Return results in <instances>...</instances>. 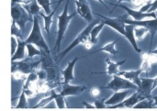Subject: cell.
<instances>
[{
	"label": "cell",
	"mask_w": 157,
	"mask_h": 111,
	"mask_svg": "<svg viewBox=\"0 0 157 111\" xmlns=\"http://www.w3.org/2000/svg\"><path fill=\"white\" fill-rule=\"evenodd\" d=\"M41 65L42 69L46 72L47 78L46 81L51 84L54 88L58 87L62 85L63 81V75L62 71L60 70V67L58 66L57 63L52 60L51 57V53H46L44 52H41Z\"/></svg>",
	"instance_id": "6da1fadb"
},
{
	"label": "cell",
	"mask_w": 157,
	"mask_h": 111,
	"mask_svg": "<svg viewBox=\"0 0 157 111\" xmlns=\"http://www.w3.org/2000/svg\"><path fill=\"white\" fill-rule=\"evenodd\" d=\"M69 2L70 0L66 1V4L64 6L63 11L61 15L58 16V20H57V38H56V41L53 47V52L57 54L58 52L61 49V44L62 41L65 36V33L67 31L68 26L71 22V20L75 17V16L76 15V12L73 13V14H69L68 12V6H69Z\"/></svg>",
	"instance_id": "7a4b0ae2"
},
{
	"label": "cell",
	"mask_w": 157,
	"mask_h": 111,
	"mask_svg": "<svg viewBox=\"0 0 157 111\" xmlns=\"http://www.w3.org/2000/svg\"><path fill=\"white\" fill-rule=\"evenodd\" d=\"M32 23L33 24H32L31 31L28 36V38L25 40V42L36 45L41 52H44L46 53H51V50L41 32V29L40 26V17L34 16Z\"/></svg>",
	"instance_id": "3957f363"
},
{
	"label": "cell",
	"mask_w": 157,
	"mask_h": 111,
	"mask_svg": "<svg viewBox=\"0 0 157 111\" xmlns=\"http://www.w3.org/2000/svg\"><path fill=\"white\" fill-rule=\"evenodd\" d=\"M98 23H99V20H93L92 22H90L77 36H76V38L72 41V43L67 47V48H65L63 52H59V53H57L56 54V57H55V62L56 63H59L61 60H63L72 50H74L75 47H77L78 45H83L85 42H86L88 40H89V34H90V30H91V29L95 26V25H97Z\"/></svg>",
	"instance_id": "277c9868"
},
{
	"label": "cell",
	"mask_w": 157,
	"mask_h": 111,
	"mask_svg": "<svg viewBox=\"0 0 157 111\" xmlns=\"http://www.w3.org/2000/svg\"><path fill=\"white\" fill-rule=\"evenodd\" d=\"M11 17L13 21L19 27L22 33L25 32L27 22H33V17L28 13L25 7L20 4H15L11 6Z\"/></svg>",
	"instance_id": "5b68a950"
},
{
	"label": "cell",
	"mask_w": 157,
	"mask_h": 111,
	"mask_svg": "<svg viewBox=\"0 0 157 111\" xmlns=\"http://www.w3.org/2000/svg\"><path fill=\"white\" fill-rule=\"evenodd\" d=\"M104 89H109L114 92L121 91V90H126V89H131V90H138V86L133 84L132 82L127 80L126 78L115 75H113V78L109 82V84L103 87Z\"/></svg>",
	"instance_id": "8992f818"
},
{
	"label": "cell",
	"mask_w": 157,
	"mask_h": 111,
	"mask_svg": "<svg viewBox=\"0 0 157 111\" xmlns=\"http://www.w3.org/2000/svg\"><path fill=\"white\" fill-rule=\"evenodd\" d=\"M96 15L102 18V22L105 25L110 27L111 29H115L120 34L124 36V34H125V26H126V23L124 22V18L128 17V14H125L122 17H105L103 15H100L98 13H96Z\"/></svg>",
	"instance_id": "52a82bcc"
},
{
	"label": "cell",
	"mask_w": 157,
	"mask_h": 111,
	"mask_svg": "<svg viewBox=\"0 0 157 111\" xmlns=\"http://www.w3.org/2000/svg\"><path fill=\"white\" fill-rule=\"evenodd\" d=\"M41 63V60L37 62H29V58L20 60L19 62H12V73L18 71L24 75H29L32 72H35L37 67Z\"/></svg>",
	"instance_id": "ba28073f"
},
{
	"label": "cell",
	"mask_w": 157,
	"mask_h": 111,
	"mask_svg": "<svg viewBox=\"0 0 157 111\" xmlns=\"http://www.w3.org/2000/svg\"><path fill=\"white\" fill-rule=\"evenodd\" d=\"M124 22L126 24H132L134 26H144L146 27L149 29V32L151 33V41H150V48L152 47L153 44V40L157 32V17L155 18H151V19H144L142 21H135L133 19L125 17Z\"/></svg>",
	"instance_id": "9c48e42d"
},
{
	"label": "cell",
	"mask_w": 157,
	"mask_h": 111,
	"mask_svg": "<svg viewBox=\"0 0 157 111\" xmlns=\"http://www.w3.org/2000/svg\"><path fill=\"white\" fill-rule=\"evenodd\" d=\"M76 6V13L84 18L86 22L90 23L94 20L93 14L87 0H75V2Z\"/></svg>",
	"instance_id": "30bf717a"
},
{
	"label": "cell",
	"mask_w": 157,
	"mask_h": 111,
	"mask_svg": "<svg viewBox=\"0 0 157 111\" xmlns=\"http://www.w3.org/2000/svg\"><path fill=\"white\" fill-rule=\"evenodd\" d=\"M157 87V76L154 78H141V85L137 91L143 94L146 98H151L152 92Z\"/></svg>",
	"instance_id": "8fae6325"
},
{
	"label": "cell",
	"mask_w": 157,
	"mask_h": 111,
	"mask_svg": "<svg viewBox=\"0 0 157 111\" xmlns=\"http://www.w3.org/2000/svg\"><path fill=\"white\" fill-rule=\"evenodd\" d=\"M118 6L124 9L127 12V14L132 17L131 19H133L135 21H142V20H144L146 18H155V17H157L155 12H142L140 10L132 9V8H130L124 5H119Z\"/></svg>",
	"instance_id": "7c38bea8"
},
{
	"label": "cell",
	"mask_w": 157,
	"mask_h": 111,
	"mask_svg": "<svg viewBox=\"0 0 157 111\" xmlns=\"http://www.w3.org/2000/svg\"><path fill=\"white\" fill-rule=\"evenodd\" d=\"M146 98L143 94H141L139 91H136L134 92L133 94H132L131 96H129V98H125L121 103L116 105V106H112V107H109V108H134V106L141 100Z\"/></svg>",
	"instance_id": "4fadbf2b"
},
{
	"label": "cell",
	"mask_w": 157,
	"mask_h": 111,
	"mask_svg": "<svg viewBox=\"0 0 157 111\" xmlns=\"http://www.w3.org/2000/svg\"><path fill=\"white\" fill-rule=\"evenodd\" d=\"M62 86H63V88L60 94L64 98L71 97V96H75V97L79 96L86 89L85 86H74V85H70V83L63 84Z\"/></svg>",
	"instance_id": "5bb4252c"
},
{
	"label": "cell",
	"mask_w": 157,
	"mask_h": 111,
	"mask_svg": "<svg viewBox=\"0 0 157 111\" xmlns=\"http://www.w3.org/2000/svg\"><path fill=\"white\" fill-rule=\"evenodd\" d=\"M79 59H80V57L74 58V60H72L70 63H68V64L64 68V70L62 71V75H63V83H62V85L69 84L71 81H73L75 79L74 70H75V64H76V63L78 62Z\"/></svg>",
	"instance_id": "9a60e30c"
},
{
	"label": "cell",
	"mask_w": 157,
	"mask_h": 111,
	"mask_svg": "<svg viewBox=\"0 0 157 111\" xmlns=\"http://www.w3.org/2000/svg\"><path fill=\"white\" fill-rule=\"evenodd\" d=\"M155 63H157L156 54L152 53L151 52L142 53V65H141V69L143 70L144 73L148 74L151 71L152 64Z\"/></svg>",
	"instance_id": "2e32d148"
},
{
	"label": "cell",
	"mask_w": 157,
	"mask_h": 111,
	"mask_svg": "<svg viewBox=\"0 0 157 111\" xmlns=\"http://www.w3.org/2000/svg\"><path fill=\"white\" fill-rule=\"evenodd\" d=\"M130 94H131V89L117 91L109 99L105 100V104H106V106H116V105L121 103L127 97L130 96Z\"/></svg>",
	"instance_id": "e0dca14e"
},
{
	"label": "cell",
	"mask_w": 157,
	"mask_h": 111,
	"mask_svg": "<svg viewBox=\"0 0 157 111\" xmlns=\"http://www.w3.org/2000/svg\"><path fill=\"white\" fill-rule=\"evenodd\" d=\"M144 73L143 70L140 68L138 70H131V71H120L119 72V75L126 78L127 80L132 82L133 84H135L138 88L141 85V77H140V75Z\"/></svg>",
	"instance_id": "ac0fdd59"
},
{
	"label": "cell",
	"mask_w": 157,
	"mask_h": 111,
	"mask_svg": "<svg viewBox=\"0 0 157 111\" xmlns=\"http://www.w3.org/2000/svg\"><path fill=\"white\" fill-rule=\"evenodd\" d=\"M134 25L132 24H126L125 26V34L124 37L129 40V42L132 44V46L133 47L134 51L138 53L142 52V50L139 48L138 44H137V40L135 39L134 36Z\"/></svg>",
	"instance_id": "d6986e66"
},
{
	"label": "cell",
	"mask_w": 157,
	"mask_h": 111,
	"mask_svg": "<svg viewBox=\"0 0 157 111\" xmlns=\"http://www.w3.org/2000/svg\"><path fill=\"white\" fill-rule=\"evenodd\" d=\"M17 40V48H16V52L12 53V58L11 61H20L25 59V55H26V42L25 40H23L22 39L19 38H16Z\"/></svg>",
	"instance_id": "ffe728a7"
},
{
	"label": "cell",
	"mask_w": 157,
	"mask_h": 111,
	"mask_svg": "<svg viewBox=\"0 0 157 111\" xmlns=\"http://www.w3.org/2000/svg\"><path fill=\"white\" fill-rule=\"evenodd\" d=\"M105 62H106V64H107V71L105 72V74H107L108 75H118L120 70V66L123 65L127 60H122V61H120V62H113L111 61L109 58H106L105 59Z\"/></svg>",
	"instance_id": "44dd1931"
},
{
	"label": "cell",
	"mask_w": 157,
	"mask_h": 111,
	"mask_svg": "<svg viewBox=\"0 0 157 111\" xmlns=\"http://www.w3.org/2000/svg\"><path fill=\"white\" fill-rule=\"evenodd\" d=\"M63 0H59V2H58V5H57V6L50 13V14H48V15H46V14H44V13H40V17H41L42 18H43V22H44V30L46 31V33L48 34V37H49V39H50V29H51V27H52V19H53V16H54V14H55V12H56V10L58 9V7L60 6V4L63 2Z\"/></svg>",
	"instance_id": "7402d4cb"
},
{
	"label": "cell",
	"mask_w": 157,
	"mask_h": 111,
	"mask_svg": "<svg viewBox=\"0 0 157 111\" xmlns=\"http://www.w3.org/2000/svg\"><path fill=\"white\" fill-rule=\"evenodd\" d=\"M104 26H105V24L101 21L100 23H98L97 25H95V26L91 29L90 34H89V40L91 41V43H92L93 45H95V44L98 43V35L100 34L101 30L103 29Z\"/></svg>",
	"instance_id": "603a6c76"
},
{
	"label": "cell",
	"mask_w": 157,
	"mask_h": 111,
	"mask_svg": "<svg viewBox=\"0 0 157 111\" xmlns=\"http://www.w3.org/2000/svg\"><path fill=\"white\" fill-rule=\"evenodd\" d=\"M118 40H120V39H117V40H113V41H111V42L106 44V45L103 46L102 48H100V49H98V50L93 52L91 53V55H92V54H95V53H97V52H105L109 53V54H111V55H116V54L119 52L118 50L116 49V44H117Z\"/></svg>",
	"instance_id": "cb8c5ba5"
},
{
	"label": "cell",
	"mask_w": 157,
	"mask_h": 111,
	"mask_svg": "<svg viewBox=\"0 0 157 111\" xmlns=\"http://www.w3.org/2000/svg\"><path fill=\"white\" fill-rule=\"evenodd\" d=\"M24 6L25 9L28 11V13H29V15H31L32 17H34V16H39V17H40V13L42 12V11L40 10V6L38 4L37 0H32L29 4L25 5V6Z\"/></svg>",
	"instance_id": "d4e9b609"
},
{
	"label": "cell",
	"mask_w": 157,
	"mask_h": 111,
	"mask_svg": "<svg viewBox=\"0 0 157 111\" xmlns=\"http://www.w3.org/2000/svg\"><path fill=\"white\" fill-rule=\"evenodd\" d=\"M134 108L135 109H153V108H156V107H155L154 98H144V99L139 101L134 106Z\"/></svg>",
	"instance_id": "484cf974"
},
{
	"label": "cell",
	"mask_w": 157,
	"mask_h": 111,
	"mask_svg": "<svg viewBox=\"0 0 157 111\" xmlns=\"http://www.w3.org/2000/svg\"><path fill=\"white\" fill-rule=\"evenodd\" d=\"M149 33V29L144 26H135L134 27V36L137 40H142Z\"/></svg>",
	"instance_id": "4316f807"
},
{
	"label": "cell",
	"mask_w": 157,
	"mask_h": 111,
	"mask_svg": "<svg viewBox=\"0 0 157 111\" xmlns=\"http://www.w3.org/2000/svg\"><path fill=\"white\" fill-rule=\"evenodd\" d=\"M26 49L28 51V58L29 59H32L34 56H40L41 55V51L38 48H35L33 44L31 43H27L26 44Z\"/></svg>",
	"instance_id": "83f0119b"
},
{
	"label": "cell",
	"mask_w": 157,
	"mask_h": 111,
	"mask_svg": "<svg viewBox=\"0 0 157 111\" xmlns=\"http://www.w3.org/2000/svg\"><path fill=\"white\" fill-rule=\"evenodd\" d=\"M53 101H55V104H56V107L58 109H65L67 108V104L65 102V98L63 97L60 93H56L54 91V99Z\"/></svg>",
	"instance_id": "f1b7e54d"
},
{
	"label": "cell",
	"mask_w": 157,
	"mask_h": 111,
	"mask_svg": "<svg viewBox=\"0 0 157 111\" xmlns=\"http://www.w3.org/2000/svg\"><path fill=\"white\" fill-rule=\"evenodd\" d=\"M53 99H54V89H52L50 91V95L48 97H46L45 98L41 99L34 108H43V107L47 106L50 102L53 101Z\"/></svg>",
	"instance_id": "f546056e"
},
{
	"label": "cell",
	"mask_w": 157,
	"mask_h": 111,
	"mask_svg": "<svg viewBox=\"0 0 157 111\" xmlns=\"http://www.w3.org/2000/svg\"><path fill=\"white\" fill-rule=\"evenodd\" d=\"M37 2L40 6V7L44 10V13L46 15H48V14H50L52 12V10H51V5L53 4V3H57L58 1L51 2V0H37Z\"/></svg>",
	"instance_id": "4dcf8cb0"
},
{
	"label": "cell",
	"mask_w": 157,
	"mask_h": 111,
	"mask_svg": "<svg viewBox=\"0 0 157 111\" xmlns=\"http://www.w3.org/2000/svg\"><path fill=\"white\" fill-rule=\"evenodd\" d=\"M28 107H29V105H28V101H27V96L22 91L21 95L19 96L18 102H17V106L15 108L16 109H27Z\"/></svg>",
	"instance_id": "1f68e13d"
},
{
	"label": "cell",
	"mask_w": 157,
	"mask_h": 111,
	"mask_svg": "<svg viewBox=\"0 0 157 111\" xmlns=\"http://www.w3.org/2000/svg\"><path fill=\"white\" fill-rule=\"evenodd\" d=\"M11 36H14V37L19 38V39H22V37H23V33H22L21 29L14 21H13L12 27H11Z\"/></svg>",
	"instance_id": "d6a6232c"
},
{
	"label": "cell",
	"mask_w": 157,
	"mask_h": 111,
	"mask_svg": "<svg viewBox=\"0 0 157 111\" xmlns=\"http://www.w3.org/2000/svg\"><path fill=\"white\" fill-rule=\"evenodd\" d=\"M105 100H106V98H99V99L96 98V100L94 102V105H95L96 109H105V108H107V106L105 104Z\"/></svg>",
	"instance_id": "836d02e7"
},
{
	"label": "cell",
	"mask_w": 157,
	"mask_h": 111,
	"mask_svg": "<svg viewBox=\"0 0 157 111\" xmlns=\"http://www.w3.org/2000/svg\"><path fill=\"white\" fill-rule=\"evenodd\" d=\"M90 95H91V97L92 98H98V97L100 96V88H98V87H92V88H90Z\"/></svg>",
	"instance_id": "e575fe53"
},
{
	"label": "cell",
	"mask_w": 157,
	"mask_h": 111,
	"mask_svg": "<svg viewBox=\"0 0 157 111\" xmlns=\"http://www.w3.org/2000/svg\"><path fill=\"white\" fill-rule=\"evenodd\" d=\"M155 10H157V0H154V1H152L151 6L148 10V12H155Z\"/></svg>",
	"instance_id": "d590c367"
},
{
	"label": "cell",
	"mask_w": 157,
	"mask_h": 111,
	"mask_svg": "<svg viewBox=\"0 0 157 111\" xmlns=\"http://www.w3.org/2000/svg\"><path fill=\"white\" fill-rule=\"evenodd\" d=\"M83 106H85L86 109H96L94 104H90V103H87V102H83Z\"/></svg>",
	"instance_id": "8d00e7d4"
},
{
	"label": "cell",
	"mask_w": 157,
	"mask_h": 111,
	"mask_svg": "<svg viewBox=\"0 0 157 111\" xmlns=\"http://www.w3.org/2000/svg\"><path fill=\"white\" fill-rule=\"evenodd\" d=\"M122 2H132V0H118L117 4L114 6V8H115V7H117L119 5H121V3H122Z\"/></svg>",
	"instance_id": "74e56055"
},
{
	"label": "cell",
	"mask_w": 157,
	"mask_h": 111,
	"mask_svg": "<svg viewBox=\"0 0 157 111\" xmlns=\"http://www.w3.org/2000/svg\"><path fill=\"white\" fill-rule=\"evenodd\" d=\"M97 1H98V2H99L100 4H102V5H103V6H105L106 8H108V6H107L105 5V2H104V0H97Z\"/></svg>",
	"instance_id": "f35d334b"
},
{
	"label": "cell",
	"mask_w": 157,
	"mask_h": 111,
	"mask_svg": "<svg viewBox=\"0 0 157 111\" xmlns=\"http://www.w3.org/2000/svg\"><path fill=\"white\" fill-rule=\"evenodd\" d=\"M153 98H154V101H155V107H156V108H157V96H155V97H154Z\"/></svg>",
	"instance_id": "ab89813d"
},
{
	"label": "cell",
	"mask_w": 157,
	"mask_h": 111,
	"mask_svg": "<svg viewBox=\"0 0 157 111\" xmlns=\"http://www.w3.org/2000/svg\"><path fill=\"white\" fill-rule=\"evenodd\" d=\"M150 52H151L152 53H155V54H156L157 55V48L155 50H153V51H150Z\"/></svg>",
	"instance_id": "60d3db41"
}]
</instances>
